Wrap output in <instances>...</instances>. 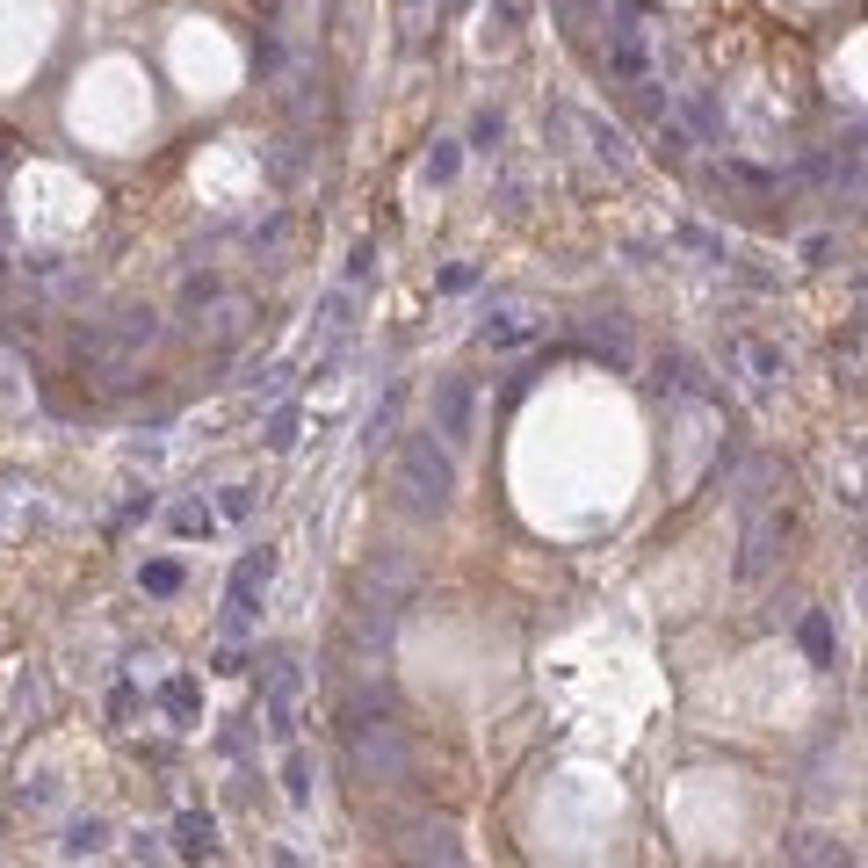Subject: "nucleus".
Listing matches in <instances>:
<instances>
[{
  "label": "nucleus",
  "instance_id": "nucleus-1",
  "mask_svg": "<svg viewBox=\"0 0 868 868\" xmlns=\"http://www.w3.org/2000/svg\"><path fill=\"white\" fill-rule=\"evenodd\" d=\"M160 340V312H145V304H131V312H116L102 326H87L73 340V362L87 369V377H102V384H123L131 369L145 362V348Z\"/></svg>",
  "mask_w": 868,
  "mask_h": 868
},
{
  "label": "nucleus",
  "instance_id": "nucleus-2",
  "mask_svg": "<svg viewBox=\"0 0 868 868\" xmlns=\"http://www.w3.org/2000/svg\"><path fill=\"white\" fill-rule=\"evenodd\" d=\"M398 478H406L413 500L434 507V514L456 500V463H449V449H434V434H406V442H398Z\"/></svg>",
  "mask_w": 868,
  "mask_h": 868
},
{
  "label": "nucleus",
  "instance_id": "nucleus-3",
  "mask_svg": "<svg viewBox=\"0 0 868 868\" xmlns=\"http://www.w3.org/2000/svg\"><path fill=\"white\" fill-rule=\"evenodd\" d=\"M268 579H275V550L268 543H254L232 565V586H225V637H246L261 623V594H268Z\"/></svg>",
  "mask_w": 868,
  "mask_h": 868
},
{
  "label": "nucleus",
  "instance_id": "nucleus-4",
  "mask_svg": "<svg viewBox=\"0 0 868 868\" xmlns=\"http://www.w3.org/2000/svg\"><path fill=\"white\" fill-rule=\"evenodd\" d=\"M434 434H442L449 449H463L478 434V384L471 377H442L434 384Z\"/></svg>",
  "mask_w": 868,
  "mask_h": 868
},
{
  "label": "nucleus",
  "instance_id": "nucleus-5",
  "mask_svg": "<svg viewBox=\"0 0 868 868\" xmlns=\"http://www.w3.org/2000/svg\"><path fill=\"white\" fill-rule=\"evenodd\" d=\"M174 854L217 861V818H210V811H181V818H174Z\"/></svg>",
  "mask_w": 868,
  "mask_h": 868
},
{
  "label": "nucleus",
  "instance_id": "nucleus-6",
  "mask_svg": "<svg viewBox=\"0 0 868 868\" xmlns=\"http://www.w3.org/2000/svg\"><path fill=\"white\" fill-rule=\"evenodd\" d=\"M774 536H782V514H760L753 536H746V557H738V579H760L774 565Z\"/></svg>",
  "mask_w": 868,
  "mask_h": 868
},
{
  "label": "nucleus",
  "instance_id": "nucleus-7",
  "mask_svg": "<svg viewBox=\"0 0 868 868\" xmlns=\"http://www.w3.org/2000/svg\"><path fill=\"white\" fill-rule=\"evenodd\" d=\"M160 709H167L174 724H196V709H203V680H196V673H174L167 688H160Z\"/></svg>",
  "mask_w": 868,
  "mask_h": 868
},
{
  "label": "nucleus",
  "instance_id": "nucleus-8",
  "mask_svg": "<svg viewBox=\"0 0 868 868\" xmlns=\"http://www.w3.org/2000/svg\"><path fill=\"white\" fill-rule=\"evenodd\" d=\"M102 847H109V818H73V825H66V847H58V854L80 861V854H102Z\"/></svg>",
  "mask_w": 868,
  "mask_h": 868
},
{
  "label": "nucleus",
  "instance_id": "nucleus-9",
  "mask_svg": "<svg viewBox=\"0 0 868 868\" xmlns=\"http://www.w3.org/2000/svg\"><path fill=\"white\" fill-rule=\"evenodd\" d=\"M579 131L594 138V152L608 167H630V145H623V131H615V123H601V116H579Z\"/></svg>",
  "mask_w": 868,
  "mask_h": 868
},
{
  "label": "nucleus",
  "instance_id": "nucleus-10",
  "mask_svg": "<svg viewBox=\"0 0 868 868\" xmlns=\"http://www.w3.org/2000/svg\"><path fill=\"white\" fill-rule=\"evenodd\" d=\"M478 340H485V348H521V340H529V319H521V312H492L478 326Z\"/></svg>",
  "mask_w": 868,
  "mask_h": 868
},
{
  "label": "nucleus",
  "instance_id": "nucleus-11",
  "mask_svg": "<svg viewBox=\"0 0 868 868\" xmlns=\"http://www.w3.org/2000/svg\"><path fill=\"white\" fill-rule=\"evenodd\" d=\"M746 362H753L760 384H782V377H789V355L774 348V340H746Z\"/></svg>",
  "mask_w": 868,
  "mask_h": 868
},
{
  "label": "nucleus",
  "instance_id": "nucleus-12",
  "mask_svg": "<svg viewBox=\"0 0 868 868\" xmlns=\"http://www.w3.org/2000/svg\"><path fill=\"white\" fill-rule=\"evenodd\" d=\"M283 796L297 803V811L312 803V760H304V753H290V760H283Z\"/></svg>",
  "mask_w": 868,
  "mask_h": 868
},
{
  "label": "nucleus",
  "instance_id": "nucleus-13",
  "mask_svg": "<svg viewBox=\"0 0 868 868\" xmlns=\"http://www.w3.org/2000/svg\"><path fill=\"white\" fill-rule=\"evenodd\" d=\"M803 651H811V666H832V623L825 615H803Z\"/></svg>",
  "mask_w": 868,
  "mask_h": 868
},
{
  "label": "nucleus",
  "instance_id": "nucleus-14",
  "mask_svg": "<svg viewBox=\"0 0 868 868\" xmlns=\"http://www.w3.org/2000/svg\"><path fill=\"white\" fill-rule=\"evenodd\" d=\"M145 594H181V565H174V557H152V565H145Z\"/></svg>",
  "mask_w": 868,
  "mask_h": 868
},
{
  "label": "nucleus",
  "instance_id": "nucleus-15",
  "mask_svg": "<svg viewBox=\"0 0 868 868\" xmlns=\"http://www.w3.org/2000/svg\"><path fill=\"white\" fill-rule=\"evenodd\" d=\"M500 138H507V116H500V109H478V116H471V145H478V152H492Z\"/></svg>",
  "mask_w": 868,
  "mask_h": 868
},
{
  "label": "nucleus",
  "instance_id": "nucleus-16",
  "mask_svg": "<svg viewBox=\"0 0 868 868\" xmlns=\"http://www.w3.org/2000/svg\"><path fill=\"white\" fill-rule=\"evenodd\" d=\"M210 529H217V507H196V500L174 507V536H210Z\"/></svg>",
  "mask_w": 868,
  "mask_h": 868
},
{
  "label": "nucleus",
  "instance_id": "nucleus-17",
  "mask_svg": "<svg viewBox=\"0 0 868 868\" xmlns=\"http://www.w3.org/2000/svg\"><path fill=\"white\" fill-rule=\"evenodd\" d=\"M254 514V485H225L217 492V521H246Z\"/></svg>",
  "mask_w": 868,
  "mask_h": 868
},
{
  "label": "nucleus",
  "instance_id": "nucleus-18",
  "mask_svg": "<svg viewBox=\"0 0 868 868\" xmlns=\"http://www.w3.org/2000/svg\"><path fill=\"white\" fill-rule=\"evenodd\" d=\"M261 442H268L275 456H283V449H297V406H283V413H275V420H268V434H261Z\"/></svg>",
  "mask_w": 868,
  "mask_h": 868
},
{
  "label": "nucleus",
  "instance_id": "nucleus-19",
  "mask_svg": "<svg viewBox=\"0 0 868 868\" xmlns=\"http://www.w3.org/2000/svg\"><path fill=\"white\" fill-rule=\"evenodd\" d=\"M217 275H189V283H181V304H189V312H203V304H217Z\"/></svg>",
  "mask_w": 868,
  "mask_h": 868
},
{
  "label": "nucleus",
  "instance_id": "nucleus-20",
  "mask_svg": "<svg viewBox=\"0 0 868 868\" xmlns=\"http://www.w3.org/2000/svg\"><path fill=\"white\" fill-rule=\"evenodd\" d=\"M608 66H615V73H623V80H637V73H644V51H637V44L623 37V44H615V51H608Z\"/></svg>",
  "mask_w": 868,
  "mask_h": 868
},
{
  "label": "nucleus",
  "instance_id": "nucleus-21",
  "mask_svg": "<svg viewBox=\"0 0 868 868\" xmlns=\"http://www.w3.org/2000/svg\"><path fill=\"white\" fill-rule=\"evenodd\" d=\"M369 275H377V246H355V254H348V283H369Z\"/></svg>",
  "mask_w": 868,
  "mask_h": 868
},
{
  "label": "nucleus",
  "instance_id": "nucleus-22",
  "mask_svg": "<svg viewBox=\"0 0 868 868\" xmlns=\"http://www.w3.org/2000/svg\"><path fill=\"white\" fill-rule=\"evenodd\" d=\"M427 181H456V145H434L427 152Z\"/></svg>",
  "mask_w": 868,
  "mask_h": 868
},
{
  "label": "nucleus",
  "instance_id": "nucleus-23",
  "mask_svg": "<svg viewBox=\"0 0 868 868\" xmlns=\"http://www.w3.org/2000/svg\"><path fill=\"white\" fill-rule=\"evenodd\" d=\"M131 854H138V861H160L167 847H160V832H138V840H131Z\"/></svg>",
  "mask_w": 868,
  "mask_h": 868
}]
</instances>
